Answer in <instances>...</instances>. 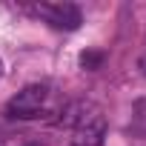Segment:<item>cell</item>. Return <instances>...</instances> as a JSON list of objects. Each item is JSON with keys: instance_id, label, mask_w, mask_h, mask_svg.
I'll return each instance as SVG.
<instances>
[{"instance_id": "1", "label": "cell", "mask_w": 146, "mask_h": 146, "mask_svg": "<svg viewBox=\"0 0 146 146\" xmlns=\"http://www.w3.org/2000/svg\"><path fill=\"white\" fill-rule=\"evenodd\" d=\"M46 98H49V89L43 83H32L6 103V117H20V120L35 117L40 112V106L46 103Z\"/></svg>"}, {"instance_id": "2", "label": "cell", "mask_w": 146, "mask_h": 146, "mask_svg": "<svg viewBox=\"0 0 146 146\" xmlns=\"http://www.w3.org/2000/svg\"><path fill=\"white\" fill-rule=\"evenodd\" d=\"M32 12L43 17L46 23H52L54 29H66V32H75L83 23L80 9L72 3H40V6H32Z\"/></svg>"}, {"instance_id": "3", "label": "cell", "mask_w": 146, "mask_h": 146, "mask_svg": "<svg viewBox=\"0 0 146 146\" xmlns=\"http://www.w3.org/2000/svg\"><path fill=\"white\" fill-rule=\"evenodd\" d=\"M103 132H106V123H103V117L98 112L92 120H86L83 126L75 129V146H100L103 143Z\"/></svg>"}, {"instance_id": "4", "label": "cell", "mask_w": 146, "mask_h": 146, "mask_svg": "<svg viewBox=\"0 0 146 146\" xmlns=\"http://www.w3.org/2000/svg\"><path fill=\"white\" fill-rule=\"evenodd\" d=\"M98 115V109L92 106V103H86V100H78V103H69L66 106V112H63V117H60V123L63 126H83L86 120H92Z\"/></svg>"}, {"instance_id": "5", "label": "cell", "mask_w": 146, "mask_h": 146, "mask_svg": "<svg viewBox=\"0 0 146 146\" xmlns=\"http://www.w3.org/2000/svg\"><path fill=\"white\" fill-rule=\"evenodd\" d=\"M103 63V54H98V52H83L80 54V66L83 69H98Z\"/></svg>"}, {"instance_id": "6", "label": "cell", "mask_w": 146, "mask_h": 146, "mask_svg": "<svg viewBox=\"0 0 146 146\" xmlns=\"http://www.w3.org/2000/svg\"><path fill=\"white\" fill-rule=\"evenodd\" d=\"M140 69H143V75H146V57H143V60H140Z\"/></svg>"}, {"instance_id": "7", "label": "cell", "mask_w": 146, "mask_h": 146, "mask_svg": "<svg viewBox=\"0 0 146 146\" xmlns=\"http://www.w3.org/2000/svg\"><path fill=\"white\" fill-rule=\"evenodd\" d=\"M0 78H3V60H0Z\"/></svg>"}, {"instance_id": "8", "label": "cell", "mask_w": 146, "mask_h": 146, "mask_svg": "<svg viewBox=\"0 0 146 146\" xmlns=\"http://www.w3.org/2000/svg\"><path fill=\"white\" fill-rule=\"evenodd\" d=\"M32 146H43V143H32Z\"/></svg>"}]
</instances>
